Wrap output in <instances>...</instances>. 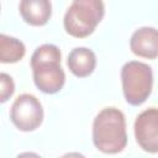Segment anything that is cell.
<instances>
[{
	"label": "cell",
	"mask_w": 158,
	"mask_h": 158,
	"mask_svg": "<svg viewBox=\"0 0 158 158\" xmlns=\"http://www.w3.org/2000/svg\"><path fill=\"white\" fill-rule=\"evenodd\" d=\"M93 142L102 153L115 154L127 144L125 115L116 107L102 109L93 122Z\"/></svg>",
	"instance_id": "obj_1"
},
{
	"label": "cell",
	"mask_w": 158,
	"mask_h": 158,
	"mask_svg": "<svg viewBox=\"0 0 158 158\" xmlns=\"http://www.w3.org/2000/svg\"><path fill=\"white\" fill-rule=\"evenodd\" d=\"M60 51L54 44H42L31 57V68L36 86L46 94L58 93L65 83V73L60 67Z\"/></svg>",
	"instance_id": "obj_2"
},
{
	"label": "cell",
	"mask_w": 158,
	"mask_h": 158,
	"mask_svg": "<svg viewBox=\"0 0 158 158\" xmlns=\"http://www.w3.org/2000/svg\"><path fill=\"white\" fill-rule=\"evenodd\" d=\"M104 14L102 0H73L64 15V28L73 37H88L100 23Z\"/></svg>",
	"instance_id": "obj_3"
},
{
	"label": "cell",
	"mask_w": 158,
	"mask_h": 158,
	"mask_svg": "<svg viewBox=\"0 0 158 158\" xmlns=\"http://www.w3.org/2000/svg\"><path fill=\"white\" fill-rule=\"evenodd\" d=\"M121 83L126 101L138 106L151 95L153 86L152 68L143 62H127L121 69Z\"/></svg>",
	"instance_id": "obj_4"
},
{
	"label": "cell",
	"mask_w": 158,
	"mask_h": 158,
	"mask_svg": "<svg viewBox=\"0 0 158 158\" xmlns=\"http://www.w3.org/2000/svg\"><path fill=\"white\" fill-rule=\"evenodd\" d=\"M10 118L20 131L36 130L43 121V109L40 100L32 94L19 95L12 102Z\"/></svg>",
	"instance_id": "obj_5"
},
{
	"label": "cell",
	"mask_w": 158,
	"mask_h": 158,
	"mask_svg": "<svg viewBox=\"0 0 158 158\" xmlns=\"http://www.w3.org/2000/svg\"><path fill=\"white\" fill-rule=\"evenodd\" d=\"M138 146L148 153H158V109L149 107L142 111L133 125Z\"/></svg>",
	"instance_id": "obj_6"
},
{
	"label": "cell",
	"mask_w": 158,
	"mask_h": 158,
	"mask_svg": "<svg viewBox=\"0 0 158 158\" xmlns=\"http://www.w3.org/2000/svg\"><path fill=\"white\" fill-rule=\"evenodd\" d=\"M132 53L138 57L154 59L158 57V30L154 27H141L136 30L130 40Z\"/></svg>",
	"instance_id": "obj_7"
},
{
	"label": "cell",
	"mask_w": 158,
	"mask_h": 158,
	"mask_svg": "<svg viewBox=\"0 0 158 158\" xmlns=\"http://www.w3.org/2000/svg\"><path fill=\"white\" fill-rule=\"evenodd\" d=\"M20 14L25 22L32 26H43L52 15L51 0H21Z\"/></svg>",
	"instance_id": "obj_8"
},
{
	"label": "cell",
	"mask_w": 158,
	"mask_h": 158,
	"mask_svg": "<svg viewBox=\"0 0 158 158\" xmlns=\"http://www.w3.org/2000/svg\"><path fill=\"white\" fill-rule=\"evenodd\" d=\"M69 70L78 78L90 75L96 65L95 53L86 47H77L72 49L67 60Z\"/></svg>",
	"instance_id": "obj_9"
},
{
	"label": "cell",
	"mask_w": 158,
	"mask_h": 158,
	"mask_svg": "<svg viewBox=\"0 0 158 158\" xmlns=\"http://www.w3.org/2000/svg\"><path fill=\"white\" fill-rule=\"evenodd\" d=\"M26 53L25 44L14 37L0 35V60L2 63H16Z\"/></svg>",
	"instance_id": "obj_10"
},
{
	"label": "cell",
	"mask_w": 158,
	"mask_h": 158,
	"mask_svg": "<svg viewBox=\"0 0 158 158\" xmlns=\"http://www.w3.org/2000/svg\"><path fill=\"white\" fill-rule=\"evenodd\" d=\"M0 84H1V102H5L14 94L15 84L12 78L6 73L0 74Z\"/></svg>",
	"instance_id": "obj_11"
}]
</instances>
